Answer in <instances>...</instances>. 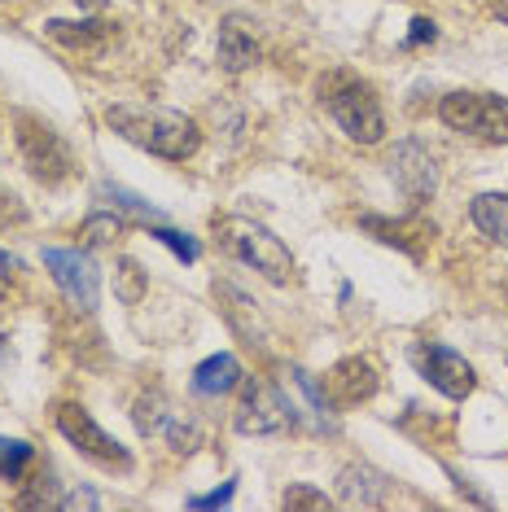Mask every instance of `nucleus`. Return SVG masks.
I'll use <instances>...</instances> for the list:
<instances>
[{
	"label": "nucleus",
	"mask_w": 508,
	"mask_h": 512,
	"mask_svg": "<svg viewBox=\"0 0 508 512\" xmlns=\"http://www.w3.org/2000/svg\"><path fill=\"white\" fill-rule=\"evenodd\" d=\"M438 119L460 136H473V141L508 145V97H500V92H447L438 101Z\"/></svg>",
	"instance_id": "20e7f679"
},
{
	"label": "nucleus",
	"mask_w": 508,
	"mask_h": 512,
	"mask_svg": "<svg viewBox=\"0 0 508 512\" xmlns=\"http://www.w3.org/2000/svg\"><path fill=\"white\" fill-rule=\"evenodd\" d=\"M434 40H438L434 18H412V31H408V40H403V49H421V44H434Z\"/></svg>",
	"instance_id": "bb28decb"
},
{
	"label": "nucleus",
	"mask_w": 508,
	"mask_h": 512,
	"mask_svg": "<svg viewBox=\"0 0 508 512\" xmlns=\"http://www.w3.org/2000/svg\"><path fill=\"white\" fill-rule=\"evenodd\" d=\"M149 294V272L136 259H123L114 263V298L123 302V307H136V302H141Z\"/></svg>",
	"instance_id": "aec40b11"
},
{
	"label": "nucleus",
	"mask_w": 508,
	"mask_h": 512,
	"mask_svg": "<svg viewBox=\"0 0 508 512\" xmlns=\"http://www.w3.org/2000/svg\"><path fill=\"white\" fill-rule=\"evenodd\" d=\"M215 57H219V71H224V75H246L250 66L263 57L259 31H254V22L246 14H228L224 22H219Z\"/></svg>",
	"instance_id": "f8f14e48"
},
{
	"label": "nucleus",
	"mask_w": 508,
	"mask_h": 512,
	"mask_svg": "<svg viewBox=\"0 0 508 512\" xmlns=\"http://www.w3.org/2000/svg\"><path fill=\"white\" fill-rule=\"evenodd\" d=\"M14 123H18V154L40 184H62V180L75 176L79 162H75L62 132H53V127L44 119H36V114H18Z\"/></svg>",
	"instance_id": "423d86ee"
},
{
	"label": "nucleus",
	"mask_w": 508,
	"mask_h": 512,
	"mask_svg": "<svg viewBox=\"0 0 508 512\" xmlns=\"http://www.w3.org/2000/svg\"><path fill=\"white\" fill-rule=\"evenodd\" d=\"M57 508L62 512H79V508H101V495L97 491H66V495H57Z\"/></svg>",
	"instance_id": "cd10ccee"
},
{
	"label": "nucleus",
	"mask_w": 508,
	"mask_h": 512,
	"mask_svg": "<svg viewBox=\"0 0 508 512\" xmlns=\"http://www.w3.org/2000/svg\"><path fill=\"white\" fill-rule=\"evenodd\" d=\"M241 364H237V355H211V359H202L198 368H193V394H202V399H219V394H233L241 386Z\"/></svg>",
	"instance_id": "2eb2a0df"
},
{
	"label": "nucleus",
	"mask_w": 508,
	"mask_h": 512,
	"mask_svg": "<svg viewBox=\"0 0 508 512\" xmlns=\"http://www.w3.org/2000/svg\"><path fill=\"white\" fill-rule=\"evenodd\" d=\"M211 228H215V246L224 254H233L237 263L254 267L259 276H268L272 285H290L294 254L272 228L254 224V219H246V215H215Z\"/></svg>",
	"instance_id": "f03ea898"
},
{
	"label": "nucleus",
	"mask_w": 508,
	"mask_h": 512,
	"mask_svg": "<svg viewBox=\"0 0 508 512\" xmlns=\"http://www.w3.org/2000/svg\"><path fill=\"white\" fill-rule=\"evenodd\" d=\"M101 202H110L119 215L127 219H136V224H163V211H158L154 202H145L141 193H132V189H123V184H101L97 189Z\"/></svg>",
	"instance_id": "6ab92c4d"
},
{
	"label": "nucleus",
	"mask_w": 508,
	"mask_h": 512,
	"mask_svg": "<svg viewBox=\"0 0 508 512\" xmlns=\"http://www.w3.org/2000/svg\"><path fill=\"white\" fill-rule=\"evenodd\" d=\"M163 425H167L163 394H141V399H136V429H141V434H158Z\"/></svg>",
	"instance_id": "393cba45"
},
{
	"label": "nucleus",
	"mask_w": 508,
	"mask_h": 512,
	"mask_svg": "<svg viewBox=\"0 0 508 512\" xmlns=\"http://www.w3.org/2000/svg\"><path fill=\"white\" fill-rule=\"evenodd\" d=\"M167 442L171 451H180V456H189V451L202 447V425L198 421H180V416H167Z\"/></svg>",
	"instance_id": "5701e85b"
},
{
	"label": "nucleus",
	"mask_w": 508,
	"mask_h": 512,
	"mask_svg": "<svg viewBox=\"0 0 508 512\" xmlns=\"http://www.w3.org/2000/svg\"><path fill=\"white\" fill-rule=\"evenodd\" d=\"M281 504L290 508V512H294V508H311V512H325V508H329V495H325V491H316V486H307V482H294L290 491L281 495Z\"/></svg>",
	"instance_id": "a878e982"
},
{
	"label": "nucleus",
	"mask_w": 508,
	"mask_h": 512,
	"mask_svg": "<svg viewBox=\"0 0 508 512\" xmlns=\"http://www.w3.org/2000/svg\"><path fill=\"white\" fill-rule=\"evenodd\" d=\"M495 14H500V22H508V0H500V9H495Z\"/></svg>",
	"instance_id": "2f4dec72"
},
{
	"label": "nucleus",
	"mask_w": 508,
	"mask_h": 512,
	"mask_svg": "<svg viewBox=\"0 0 508 512\" xmlns=\"http://www.w3.org/2000/svg\"><path fill=\"white\" fill-rule=\"evenodd\" d=\"M31 464H36V447L27 438H0V482H22Z\"/></svg>",
	"instance_id": "412c9836"
},
{
	"label": "nucleus",
	"mask_w": 508,
	"mask_h": 512,
	"mask_svg": "<svg viewBox=\"0 0 508 512\" xmlns=\"http://www.w3.org/2000/svg\"><path fill=\"white\" fill-rule=\"evenodd\" d=\"M106 123L123 136L127 145L145 149L154 158L184 162L202 149V127L180 110H158V106H110Z\"/></svg>",
	"instance_id": "f257e3e1"
},
{
	"label": "nucleus",
	"mask_w": 508,
	"mask_h": 512,
	"mask_svg": "<svg viewBox=\"0 0 508 512\" xmlns=\"http://www.w3.org/2000/svg\"><path fill=\"white\" fill-rule=\"evenodd\" d=\"M469 219L478 224L482 237L508 246V193H478L469 202Z\"/></svg>",
	"instance_id": "f3484780"
},
{
	"label": "nucleus",
	"mask_w": 508,
	"mask_h": 512,
	"mask_svg": "<svg viewBox=\"0 0 508 512\" xmlns=\"http://www.w3.org/2000/svg\"><path fill=\"white\" fill-rule=\"evenodd\" d=\"M381 386V372L368 355H346L338 359L329 372H325V386H320V394H325V407L329 412H346V407L355 403H368Z\"/></svg>",
	"instance_id": "6e6552de"
},
{
	"label": "nucleus",
	"mask_w": 508,
	"mask_h": 512,
	"mask_svg": "<svg viewBox=\"0 0 508 512\" xmlns=\"http://www.w3.org/2000/svg\"><path fill=\"white\" fill-rule=\"evenodd\" d=\"M364 232H373L377 241H386V246H399L408 250L412 259H421V250L434 241V224L421 215H408V219H381V215H368L364 219Z\"/></svg>",
	"instance_id": "ddd939ff"
},
{
	"label": "nucleus",
	"mask_w": 508,
	"mask_h": 512,
	"mask_svg": "<svg viewBox=\"0 0 508 512\" xmlns=\"http://www.w3.org/2000/svg\"><path fill=\"white\" fill-rule=\"evenodd\" d=\"M233 495H237V482H228V486H219V491H211V495H193L189 508H224Z\"/></svg>",
	"instance_id": "c85d7f7f"
},
{
	"label": "nucleus",
	"mask_w": 508,
	"mask_h": 512,
	"mask_svg": "<svg viewBox=\"0 0 508 512\" xmlns=\"http://www.w3.org/2000/svg\"><path fill=\"white\" fill-rule=\"evenodd\" d=\"M390 180L399 184V193L408 197L412 206L430 202L434 189H438V167H434V154L417 141H399L395 154H390Z\"/></svg>",
	"instance_id": "9b49d317"
},
{
	"label": "nucleus",
	"mask_w": 508,
	"mask_h": 512,
	"mask_svg": "<svg viewBox=\"0 0 508 512\" xmlns=\"http://www.w3.org/2000/svg\"><path fill=\"white\" fill-rule=\"evenodd\" d=\"M127 232V215H119V211H97V215H88L84 224H79V246L84 250H106V246H114Z\"/></svg>",
	"instance_id": "a211bd4d"
},
{
	"label": "nucleus",
	"mask_w": 508,
	"mask_h": 512,
	"mask_svg": "<svg viewBox=\"0 0 508 512\" xmlns=\"http://www.w3.org/2000/svg\"><path fill=\"white\" fill-rule=\"evenodd\" d=\"M14 272H18V259H9V254L0 250V298L9 294V276H14Z\"/></svg>",
	"instance_id": "c756f323"
},
{
	"label": "nucleus",
	"mask_w": 508,
	"mask_h": 512,
	"mask_svg": "<svg viewBox=\"0 0 508 512\" xmlns=\"http://www.w3.org/2000/svg\"><path fill=\"white\" fill-rule=\"evenodd\" d=\"M49 36H53L57 44H66V49H75V53H97L101 44L114 36V22H101V18L62 22V18H53V22H49Z\"/></svg>",
	"instance_id": "dca6fc26"
},
{
	"label": "nucleus",
	"mask_w": 508,
	"mask_h": 512,
	"mask_svg": "<svg viewBox=\"0 0 508 512\" xmlns=\"http://www.w3.org/2000/svg\"><path fill=\"white\" fill-rule=\"evenodd\" d=\"M412 359H417L421 377L430 381L438 394H447V399H469L473 386H478V372H473V364L460 351H452V346L421 342L417 351H412Z\"/></svg>",
	"instance_id": "1a4fd4ad"
},
{
	"label": "nucleus",
	"mask_w": 508,
	"mask_h": 512,
	"mask_svg": "<svg viewBox=\"0 0 508 512\" xmlns=\"http://www.w3.org/2000/svg\"><path fill=\"white\" fill-rule=\"evenodd\" d=\"M145 228H149V237L163 241V246L176 254L180 263H198V254H202L198 237H189V232H180V228H167V224H145Z\"/></svg>",
	"instance_id": "4be33fe9"
},
{
	"label": "nucleus",
	"mask_w": 508,
	"mask_h": 512,
	"mask_svg": "<svg viewBox=\"0 0 508 512\" xmlns=\"http://www.w3.org/2000/svg\"><path fill=\"white\" fill-rule=\"evenodd\" d=\"M44 267H49V276L57 281V289H62V294L71 298L79 311H97L101 272H97V263H92L84 250H57V246H49V250H44Z\"/></svg>",
	"instance_id": "9d476101"
},
{
	"label": "nucleus",
	"mask_w": 508,
	"mask_h": 512,
	"mask_svg": "<svg viewBox=\"0 0 508 512\" xmlns=\"http://www.w3.org/2000/svg\"><path fill=\"white\" fill-rule=\"evenodd\" d=\"M237 407H233V429L246 438H268V434H285L298 425V407L285 399L272 381L263 377H241L237 386Z\"/></svg>",
	"instance_id": "39448f33"
},
{
	"label": "nucleus",
	"mask_w": 508,
	"mask_h": 512,
	"mask_svg": "<svg viewBox=\"0 0 508 512\" xmlns=\"http://www.w3.org/2000/svg\"><path fill=\"white\" fill-rule=\"evenodd\" d=\"M390 495V477L373 464H346L338 473V499L346 508H381Z\"/></svg>",
	"instance_id": "4468645a"
},
{
	"label": "nucleus",
	"mask_w": 508,
	"mask_h": 512,
	"mask_svg": "<svg viewBox=\"0 0 508 512\" xmlns=\"http://www.w3.org/2000/svg\"><path fill=\"white\" fill-rule=\"evenodd\" d=\"M79 9H106V0H75Z\"/></svg>",
	"instance_id": "7c9ffc66"
},
{
	"label": "nucleus",
	"mask_w": 508,
	"mask_h": 512,
	"mask_svg": "<svg viewBox=\"0 0 508 512\" xmlns=\"http://www.w3.org/2000/svg\"><path fill=\"white\" fill-rule=\"evenodd\" d=\"M57 429H62V438L71 442V447H79V456H88L92 464H101V469H114V473L132 469L127 447L92 421V412L84 403H62V407H57Z\"/></svg>",
	"instance_id": "0eeeda50"
},
{
	"label": "nucleus",
	"mask_w": 508,
	"mask_h": 512,
	"mask_svg": "<svg viewBox=\"0 0 508 512\" xmlns=\"http://www.w3.org/2000/svg\"><path fill=\"white\" fill-rule=\"evenodd\" d=\"M320 101L355 145H377L386 136V114H381L377 88L368 79L351 71H333L329 79H320Z\"/></svg>",
	"instance_id": "7ed1b4c3"
},
{
	"label": "nucleus",
	"mask_w": 508,
	"mask_h": 512,
	"mask_svg": "<svg viewBox=\"0 0 508 512\" xmlns=\"http://www.w3.org/2000/svg\"><path fill=\"white\" fill-rule=\"evenodd\" d=\"M18 508H57L53 469H49V464H44V469H36V477H31V491L18 495Z\"/></svg>",
	"instance_id": "b1692460"
}]
</instances>
